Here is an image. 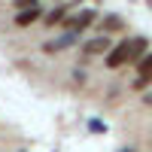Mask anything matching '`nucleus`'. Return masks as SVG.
Segmentation results:
<instances>
[{
    "mask_svg": "<svg viewBox=\"0 0 152 152\" xmlns=\"http://www.w3.org/2000/svg\"><path fill=\"white\" fill-rule=\"evenodd\" d=\"M88 131L91 134H107V122L104 119H88Z\"/></svg>",
    "mask_w": 152,
    "mask_h": 152,
    "instance_id": "obj_9",
    "label": "nucleus"
},
{
    "mask_svg": "<svg viewBox=\"0 0 152 152\" xmlns=\"http://www.w3.org/2000/svg\"><path fill=\"white\" fill-rule=\"evenodd\" d=\"M134 61V52H131V40H122L119 46H113L107 52V67L110 70H119L122 64H131Z\"/></svg>",
    "mask_w": 152,
    "mask_h": 152,
    "instance_id": "obj_2",
    "label": "nucleus"
},
{
    "mask_svg": "<svg viewBox=\"0 0 152 152\" xmlns=\"http://www.w3.org/2000/svg\"><path fill=\"white\" fill-rule=\"evenodd\" d=\"M137 73L140 76H152V52H146L140 61H137Z\"/></svg>",
    "mask_w": 152,
    "mask_h": 152,
    "instance_id": "obj_8",
    "label": "nucleus"
},
{
    "mask_svg": "<svg viewBox=\"0 0 152 152\" xmlns=\"http://www.w3.org/2000/svg\"><path fill=\"white\" fill-rule=\"evenodd\" d=\"M94 21H97V12L94 9H79V12H73V15L67 12L64 21H61V31H79L82 34L88 24H94Z\"/></svg>",
    "mask_w": 152,
    "mask_h": 152,
    "instance_id": "obj_1",
    "label": "nucleus"
},
{
    "mask_svg": "<svg viewBox=\"0 0 152 152\" xmlns=\"http://www.w3.org/2000/svg\"><path fill=\"white\" fill-rule=\"evenodd\" d=\"M122 28H125V21H122V15H116V12H110V15L100 18V31L104 34H119Z\"/></svg>",
    "mask_w": 152,
    "mask_h": 152,
    "instance_id": "obj_7",
    "label": "nucleus"
},
{
    "mask_svg": "<svg viewBox=\"0 0 152 152\" xmlns=\"http://www.w3.org/2000/svg\"><path fill=\"white\" fill-rule=\"evenodd\" d=\"M40 0H15V9H28V6H37Z\"/></svg>",
    "mask_w": 152,
    "mask_h": 152,
    "instance_id": "obj_11",
    "label": "nucleus"
},
{
    "mask_svg": "<svg viewBox=\"0 0 152 152\" xmlns=\"http://www.w3.org/2000/svg\"><path fill=\"white\" fill-rule=\"evenodd\" d=\"M70 76H73V82H79V85H85V79H88L82 67H73V73H70Z\"/></svg>",
    "mask_w": 152,
    "mask_h": 152,
    "instance_id": "obj_10",
    "label": "nucleus"
},
{
    "mask_svg": "<svg viewBox=\"0 0 152 152\" xmlns=\"http://www.w3.org/2000/svg\"><path fill=\"white\" fill-rule=\"evenodd\" d=\"M143 104H149V107H152V91H149V94H143Z\"/></svg>",
    "mask_w": 152,
    "mask_h": 152,
    "instance_id": "obj_12",
    "label": "nucleus"
},
{
    "mask_svg": "<svg viewBox=\"0 0 152 152\" xmlns=\"http://www.w3.org/2000/svg\"><path fill=\"white\" fill-rule=\"evenodd\" d=\"M40 18H43V9H40V3H37V6H28V9H18L15 24H18V28H31V24L40 21Z\"/></svg>",
    "mask_w": 152,
    "mask_h": 152,
    "instance_id": "obj_6",
    "label": "nucleus"
},
{
    "mask_svg": "<svg viewBox=\"0 0 152 152\" xmlns=\"http://www.w3.org/2000/svg\"><path fill=\"white\" fill-rule=\"evenodd\" d=\"M110 49H113L110 34H104V31H100L97 37H91V40L82 43V52H85V55H104V52H110Z\"/></svg>",
    "mask_w": 152,
    "mask_h": 152,
    "instance_id": "obj_4",
    "label": "nucleus"
},
{
    "mask_svg": "<svg viewBox=\"0 0 152 152\" xmlns=\"http://www.w3.org/2000/svg\"><path fill=\"white\" fill-rule=\"evenodd\" d=\"M70 6H73V3L61 0V3H58L52 12H46V15H43V24H46V28H55V24H61V21H64V15L70 12Z\"/></svg>",
    "mask_w": 152,
    "mask_h": 152,
    "instance_id": "obj_5",
    "label": "nucleus"
},
{
    "mask_svg": "<svg viewBox=\"0 0 152 152\" xmlns=\"http://www.w3.org/2000/svg\"><path fill=\"white\" fill-rule=\"evenodd\" d=\"M76 43H79V31H64L61 37L49 40V43L43 46V52H46V55H58V52H64V49H73Z\"/></svg>",
    "mask_w": 152,
    "mask_h": 152,
    "instance_id": "obj_3",
    "label": "nucleus"
}]
</instances>
